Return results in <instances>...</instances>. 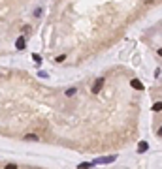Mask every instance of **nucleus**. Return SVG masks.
I'll return each mask as SVG.
<instances>
[{
    "instance_id": "1a4fd4ad",
    "label": "nucleus",
    "mask_w": 162,
    "mask_h": 169,
    "mask_svg": "<svg viewBox=\"0 0 162 169\" xmlns=\"http://www.w3.org/2000/svg\"><path fill=\"white\" fill-rule=\"evenodd\" d=\"M32 58H34V62H36V64L42 62V57H40V55H36V53H34V57H32Z\"/></svg>"
},
{
    "instance_id": "f257e3e1",
    "label": "nucleus",
    "mask_w": 162,
    "mask_h": 169,
    "mask_svg": "<svg viewBox=\"0 0 162 169\" xmlns=\"http://www.w3.org/2000/svg\"><path fill=\"white\" fill-rule=\"evenodd\" d=\"M102 86H104V77H98V79L94 81V84H92V92H100L102 90Z\"/></svg>"
},
{
    "instance_id": "6e6552de",
    "label": "nucleus",
    "mask_w": 162,
    "mask_h": 169,
    "mask_svg": "<svg viewBox=\"0 0 162 169\" xmlns=\"http://www.w3.org/2000/svg\"><path fill=\"white\" fill-rule=\"evenodd\" d=\"M76 92H77L76 88H68V90H66V96H68V98H72V96H74Z\"/></svg>"
},
{
    "instance_id": "9b49d317",
    "label": "nucleus",
    "mask_w": 162,
    "mask_h": 169,
    "mask_svg": "<svg viewBox=\"0 0 162 169\" xmlns=\"http://www.w3.org/2000/svg\"><path fill=\"white\" fill-rule=\"evenodd\" d=\"M158 57H162V49H158Z\"/></svg>"
},
{
    "instance_id": "9d476101",
    "label": "nucleus",
    "mask_w": 162,
    "mask_h": 169,
    "mask_svg": "<svg viewBox=\"0 0 162 169\" xmlns=\"http://www.w3.org/2000/svg\"><path fill=\"white\" fill-rule=\"evenodd\" d=\"M64 58H66V55H60V57H57V62H62Z\"/></svg>"
},
{
    "instance_id": "39448f33",
    "label": "nucleus",
    "mask_w": 162,
    "mask_h": 169,
    "mask_svg": "<svg viewBox=\"0 0 162 169\" xmlns=\"http://www.w3.org/2000/svg\"><path fill=\"white\" fill-rule=\"evenodd\" d=\"M25 139H27V141H38V135H34V134H28V135H25Z\"/></svg>"
},
{
    "instance_id": "7ed1b4c3",
    "label": "nucleus",
    "mask_w": 162,
    "mask_h": 169,
    "mask_svg": "<svg viewBox=\"0 0 162 169\" xmlns=\"http://www.w3.org/2000/svg\"><path fill=\"white\" fill-rule=\"evenodd\" d=\"M130 84H132V88H136V90H143V84H141V81H138V79H132Z\"/></svg>"
},
{
    "instance_id": "f8f14e48",
    "label": "nucleus",
    "mask_w": 162,
    "mask_h": 169,
    "mask_svg": "<svg viewBox=\"0 0 162 169\" xmlns=\"http://www.w3.org/2000/svg\"><path fill=\"white\" fill-rule=\"evenodd\" d=\"M158 135H162V128H160V130H158Z\"/></svg>"
},
{
    "instance_id": "20e7f679",
    "label": "nucleus",
    "mask_w": 162,
    "mask_h": 169,
    "mask_svg": "<svg viewBox=\"0 0 162 169\" xmlns=\"http://www.w3.org/2000/svg\"><path fill=\"white\" fill-rule=\"evenodd\" d=\"M15 47H17L19 51H21V49H25V40H23V38H19V40L15 41Z\"/></svg>"
},
{
    "instance_id": "f03ea898",
    "label": "nucleus",
    "mask_w": 162,
    "mask_h": 169,
    "mask_svg": "<svg viewBox=\"0 0 162 169\" xmlns=\"http://www.w3.org/2000/svg\"><path fill=\"white\" fill-rule=\"evenodd\" d=\"M115 158H117V156H106V158H98V160L92 162V165H96V164H111Z\"/></svg>"
},
{
    "instance_id": "423d86ee",
    "label": "nucleus",
    "mask_w": 162,
    "mask_h": 169,
    "mask_svg": "<svg viewBox=\"0 0 162 169\" xmlns=\"http://www.w3.org/2000/svg\"><path fill=\"white\" fill-rule=\"evenodd\" d=\"M138 148H140V152H143V150H147V148H149V145H147V143H140V145H138Z\"/></svg>"
},
{
    "instance_id": "0eeeda50",
    "label": "nucleus",
    "mask_w": 162,
    "mask_h": 169,
    "mask_svg": "<svg viewBox=\"0 0 162 169\" xmlns=\"http://www.w3.org/2000/svg\"><path fill=\"white\" fill-rule=\"evenodd\" d=\"M153 111H162V102H157L153 105Z\"/></svg>"
}]
</instances>
